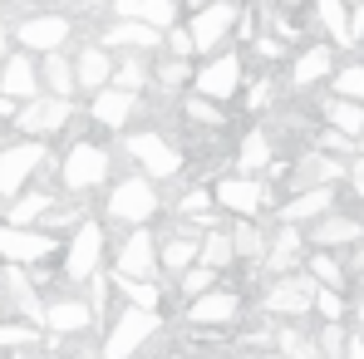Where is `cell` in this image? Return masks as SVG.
I'll return each mask as SVG.
<instances>
[{
    "label": "cell",
    "mask_w": 364,
    "mask_h": 359,
    "mask_svg": "<svg viewBox=\"0 0 364 359\" xmlns=\"http://www.w3.org/2000/svg\"><path fill=\"white\" fill-rule=\"evenodd\" d=\"M315 148H325V153H350V148H355V138H350V133H340V128H325V133L315 138Z\"/></svg>",
    "instance_id": "49"
},
{
    "label": "cell",
    "mask_w": 364,
    "mask_h": 359,
    "mask_svg": "<svg viewBox=\"0 0 364 359\" xmlns=\"http://www.w3.org/2000/svg\"><path fill=\"white\" fill-rule=\"evenodd\" d=\"M114 89H128V94H143L153 89V74H148V55H133L123 50V60H114V74H109Z\"/></svg>",
    "instance_id": "34"
},
{
    "label": "cell",
    "mask_w": 364,
    "mask_h": 359,
    "mask_svg": "<svg viewBox=\"0 0 364 359\" xmlns=\"http://www.w3.org/2000/svg\"><path fill=\"white\" fill-rule=\"evenodd\" d=\"M114 276V271H109ZM114 296L123 305H148V310H163V286L143 281V276H114Z\"/></svg>",
    "instance_id": "36"
},
{
    "label": "cell",
    "mask_w": 364,
    "mask_h": 359,
    "mask_svg": "<svg viewBox=\"0 0 364 359\" xmlns=\"http://www.w3.org/2000/svg\"><path fill=\"white\" fill-rule=\"evenodd\" d=\"M355 241H364V222L340 217L335 207H330V212H320V217H315V227H310V246H325V251H335V246H355Z\"/></svg>",
    "instance_id": "22"
},
{
    "label": "cell",
    "mask_w": 364,
    "mask_h": 359,
    "mask_svg": "<svg viewBox=\"0 0 364 359\" xmlns=\"http://www.w3.org/2000/svg\"><path fill=\"white\" fill-rule=\"evenodd\" d=\"M355 143H360V153H364V133H360V138H355Z\"/></svg>",
    "instance_id": "58"
},
{
    "label": "cell",
    "mask_w": 364,
    "mask_h": 359,
    "mask_svg": "<svg viewBox=\"0 0 364 359\" xmlns=\"http://www.w3.org/2000/svg\"><path fill=\"white\" fill-rule=\"evenodd\" d=\"M197 261L212 266V271H227V266L237 261V251H232V232H222V222L207 227V232L197 237Z\"/></svg>",
    "instance_id": "35"
},
{
    "label": "cell",
    "mask_w": 364,
    "mask_h": 359,
    "mask_svg": "<svg viewBox=\"0 0 364 359\" xmlns=\"http://www.w3.org/2000/svg\"><path fill=\"white\" fill-rule=\"evenodd\" d=\"M94 325H99V320H94V310H89L84 296H50L45 300L40 330H45L50 340H79V335H89Z\"/></svg>",
    "instance_id": "14"
},
{
    "label": "cell",
    "mask_w": 364,
    "mask_h": 359,
    "mask_svg": "<svg viewBox=\"0 0 364 359\" xmlns=\"http://www.w3.org/2000/svg\"><path fill=\"white\" fill-rule=\"evenodd\" d=\"M350 178H355V192H360V202H364V163H355V168H350Z\"/></svg>",
    "instance_id": "55"
},
{
    "label": "cell",
    "mask_w": 364,
    "mask_h": 359,
    "mask_svg": "<svg viewBox=\"0 0 364 359\" xmlns=\"http://www.w3.org/2000/svg\"><path fill=\"white\" fill-rule=\"evenodd\" d=\"M237 0H207L197 10H187V35H192V55H217L232 30H237Z\"/></svg>",
    "instance_id": "9"
},
{
    "label": "cell",
    "mask_w": 364,
    "mask_h": 359,
    "mask_svg": "<svg viewBox=\"0 0 364 359\" xmlns=\"http://www.w3.org/2000/svg\"><path fill=\"white\" fill-rule=\"evenodd\" d=\"M163 335V310L148 305H123L104 320V340H99V359H138L148 340Z\"/></svg>",
    "instance_id": "1"
},
{
    "label": "cell",
    "mask_w": 364,
    "mask_h": 359,
    "mask_svg": "<svg viewBox=\"0 0 364 359\" xmlns=\"http://www.w3.org/2000/svg\"><path fill=\"white\" fill-rule=\"evenodd\" d=\"M286 178H291V187H296V192H301V187H335L340 178H350V168H345L335 153L315 148V153H305L296 168H286Z\"/></svg>",
    "instance_id": "20"
},
{
    "label": "cell",
    "mask_w": 364,
    "mask_h": 359,
    "mask_svg": "<svg viewBox=\"0 0 364 359\" xmlns=\"http://www.w3.org/2000/svg\"><path fill=\"white\" fill-rule=\"evenodd\" d=\"M197 261V232H178V237H158V271L178 276Z\"/></svg>",
    "instance_id": "32"
},
{
    "label": "cell",
    "mask_w": 364,
    "mask_h": 359,
    "mask_svg": "<svg viewBox=\"0 0 364 359\" xmlns=\"http://www.w3.org/2000/svg\"><path fill=\"white\" fill-rule=\"evenodd\" d=\"M138 109H143V94H128V89H114V84L94 89V99H89V119L99 128H109V133H123L138 119Z\"/></svg>",
    "instance_id": "17"
},
{
    "label": "cell",
    "mask_w": 364,
    "mask_h": 359,
    "mask_svg": "<svg viewBox=\"0 0 364 359\" xmlns=\"http://www.w3.org/2000/svg\"><path fill=\"white\" fill-rule=\"evenodd\" d=\"M10 40H15L20 50H30V55H50V50H64V45L74 40V20L60 15V10H40V15H25V20L10 30Z\"/></svg>",
    "instance_id": "12"
},
{
    "label": "cell",
    "mask_w": 364,
    "mask_h": 359,
    "mask_svg": "<svg viewBox=\"0 0 364 359\" xmlns=\"http://www.w3.org/2000/svg\"><path fill=\"white\" fill-rule=\"evenodd\" d=\"M355 320H360V325H364V305H355Z\"/></svg>",
    "instance_id": "56"
},
{
    "label": "cell",
    "mask_w": 364,
    "mask_h": 359,
    "mask_svg": "<svg viewBox=\"0 0 364 359\" xmlns=\"http://www.w3.org/2000/svg\"><path fill=\"white\" fill-rule=\"evenodd\" d=\"M325 123H330V128H340V133H350V138H360V133H364V104L335 94V99L325 104Z\"/></svg>",
    "instance_id": "39"
},
{
    "label": "cell",
    "mask_w": 364,
    "mask_h": 359,
    "mask_svg": "<svg viewBox=\"0 0 364 359\" xmlns=\"http://www.w3.org/2000/svg\"><path fill=\"white\" fill-rule=\"evenodd\" d=\"M99 45H104V50L153 55V50H163V30H158V25H143V20H123V15H114V25L99 35Z\"/></svg>",
    "instance_id": "18"
},
{
    "label": "cell",
    "mask_w": 364,
    "mask_h": 359,
    "mask_svg": "<svg viewBox=\"0 0 364 359\" xmlns=\"http://www.w3.org/2000/svg\"><path fill=\"white\" fill-rule=\"evenodd\" d=\"M104 256H109V232L104 222L94 217H79L69 227V241H60V271L69 286H84L94 271H104Z\"/></svg>",
    "instance_id": "2"
},
{
    "label": "cell",
    "mask_w": 364,
    "mask_h": 359,
    "mask_svg": "<svg viewBox=\"0 0 364 359\" xmlns=\"http://www.w3.org/2000/svg\"><path fill=\"white\" fill-rule=\"evenodd\" d=\"M310 310H315L320 320H345V291L315 286V300H310Z\"/></svg>",
    "instance_id": "45"
},
{
    "label": "cell",
    "mask_w": 364,
    "mask_h": 359,
    "mask_svg": "<svg viewBox=\"0 0 364 359\" xmlns=\"http://www.w3.org/2000/svg\"><path fill=\"white\" fill-rule=\"evenodd\" d=\"M350 40H364V0L350 5Z\"/></svg>",
    "instance_id": "51"
},
{
    "label": "cell",
    "mask_w": 364,
    "mask_h": 359,
    "mask_svg": "<svg viewBox=\"0 0 364 359\" xmlns=\"http://www.w3.org/2000/svg\"><path fill=\"white\" fill-rule=\"evenodd\" d=\"M271 89H276L271 79H256L251 94H246V109H266V104H271Z\"/></svg>",
    "instance_id": "50"
},
{
    "label": "cell",
    "mask_w": 364,
    "mask_h": 359,
    "mask_svg": "<svg viewBox=\"0 0 364 359\" xmlns=\"http://www.w3.org/2000/svg\"><path fill=\"white\" fill-rule=\"evenodd\" d=\"M119 138H123V153L143 168V178H153V182L182 178L187 158H182L178 143H173V138H163L158 128H138V133H119Z\"/></svg>",
    "instance_id": "5"
},
{
    "label": "cell",
    "mask_w": 364,
    "mask_h": 359,
    "mask_svg": "<svg viewBox=\"0 0 364 359\" xmlns=\"http://www.w3.org/2000/svg\"><path fill=\"white\" fill-rule=\"evenodd\" d=\"M114 276H143V281H158V237L143 227H128V237L114 246Z\"/></svg>",
    "instance_id": "15"
},
{
    "label": "cell",
    "mask_w": 364,
    "mask_h": 359,
    "mask_svg": "<svg viewBox=\"0 0 364 359\" xmlns=\"http://www.w3.org/2000/svg\"><path fill=\"white\" fill-rule=\"evenodd\" d=\"M168 359H187V355H168Z\"/></svg>",
    "instance_id": "59"
},
{
    "label": "cell",
    "mask_w": 364,
    "mask_h": 359,
    "mask_svg": "<svg viewBox=\"0 0 364 359\" xmlns=\"http://www.w3.org/2000/svg\"><path fill=\"white\" fill-rule=\"evenodd\" d=\"M15 109H20V104H15V99H5V94H0V123H10V119H15Z\"/></svg>",
    "instance_id": "53"
},
{
    "label": "cell",
    "mask_w": 364,
    "mask_h": 359,
    "mask_svg": "<svg viewBox=\"0 0 364 359\" xmlns=\"http://www.w3.org/2000/svg\"><path fill=\"white\" fill-rule=\"evenodd\" d=\"M50 207H55V197H50L40 182H30L25 192H15V197L5 202V222H10V227H40Z\"/></svg>",
    "instance_id": "23"
},
{
    "label": "cell",
    "mask_w": 364,
    "mask_h": 359,
    "mask_svg": "<svg viewBox=\"0 0 364 359\" xmlns=\"http://www.w3.org/2000/svg\"><path fill=\"white\" fill-rule=\"evenodd\" d=\"M271 5H301V0H271Z\"/></svg>",
    "instance_id": "57"
},
{
    "label": "cell",
    "mask_w": 364,
    "mask_h": 359,
    "mask_svg": "<svg viewBox=\"0 0 364 359\" xmlns=\"http://www.w3.org/2000/svg\"><path fill=\"white\" fill-rule=\"evenodd\" d=\"M330 207H335V187H301V192H296L286 207H276V212H281V222H296V227H301V222H315V217L330 212Z\"/></svg>",
    "instance_id": "30"
},
{
    "label": "cell",
    "mask_w": 364,
    "mask_h": 359,
    "mask_svg": "<svg viewBox=\"0 0 364 359\" xmlns=\"http://www.w3.org/2000/svg\"><path fill=\"white\" fill-rule=\"evenodd\" d=\"M330 84H335V94H340V99L364 104V64H345L340 74H330Z\"/></svg>",
    "instance_id": "44"
},
{
    "label": "cell",
    "mask_w": 364,
    "mask_h": 359,
    "mask_svg": "<svg viewBox=\"0 0 364 359\" xmlns=\"http://www.w3.org/2000/svg\"><path fill=\"white\" fill-rule=\"evenodd\" d=\"M55 168H60V187L64 192L89 197V192H99L104 182L114 178V153H109L99 138H79V143H69V153H64Z\"/></svg>",
    "instance_id": "3"
},
{
    "label": "cell",
    "mask_w": 364,
    "mask_h": 359,
    "mask_svg": "<svg viewBox=\"0 0 364 359\" xmlns=\"http://www.w3.org/2000/svg\"><path fill=\"white\" fill-rule=\"evenodd\" d=\"M232 168L246 173V178H261V173L271 168V133H266V128L242 133V143H237V153H232Z\"/></svg>",
    "instance_id": "26"
},
{
    "label": "cell",
    "mask_w": 364,
    "mask_h": 359,
    "mask_svg": "<svg viewBox=\"0 0 364 359\" xmlns=\"http://www.w3.org/2000/svg\"><path fill=\"white\" fill-rule=\"evenodd\" d=\"M148 74H153V84H158L163 94H182V89L192 84V60H182V55H168V50H153V60H148Z\"/></svg>",
    "instance_id": "31"
},
{
    "label": "cell",
    "mask_w": 364,
    "mask_h": 359,
    "mask_svg": "<svg viewBox=\"0 0 364 359\" xmlns=\"http://www.w3.org/2000/svg\"><path fill=\"white\" fill-rule=\"evenodd\" d=\"M74 123V99H60V94H35V99H25L20 109H15V119L10 128L20 133V138H60L64 128Z\"/></svg>",
    "instance_id": "8"
},
{
    "label": "cell",
    "mask_w": 364,
    "mask_h": 359,
    "mask_svg": "<svg viewBox=\"0 0 364 359\" xmlns=\"http://www.w3.org/2000/svg\"><path fill=\"white\" fill-rule=\"evenodd\" d=\"M50 168H55V158H50V143L45 138H20V143H5L0 148V197L10 202L15 192H25L30 182L50 178Z\"/></svg>",
    "instance_id": "4"
},
{
    "label": "cell",
    "mask_w": 364,
    "mask_h": 359,
    "mask_svg": "<svg viewBox=\"0 0 364 359\" xmlns=\"http://www.w3.org/2000/svg\"><path fill=\"white\" fill-rule=\"evenodd\" d=\"M212 202L227 217H261L271 207V182L246 178V173H227V178H217V187H212Z\"/></svg>",
    "instance_id": "10"
},
{
    "label": "cell",
    "mask_w": 364,
    "mask_h": 359,
    "mask_svg": "<svg viewBox=\"0 0 364 359\" xmlns=\"http://www.w3.org/2000/svg\"><path fill=\"white\" fill-rule=\"evenodd\" d=\"M315 20H320V30H325L335 45H345V50L355 45V40H350V5H345V0H315Z\"/></svg>",
    "instance_id": "37"
},
{
    "label": "cell",
    "mask_w": 364,
    "mask_h": 359,
    "mask_svg": "<svg viewBox=\"0 0 364 359\" xmlns=\"http://www.w3.org/2000/svg\"><path fill=\"white\" fill-rule=\"evenodd\" d=\"M246 84V60L237 50H217V55H202V64H192V94L202 99H217V104H232Z\"/></svg>",
    "instance_id": "6"
},
{
    "label": "cell",
    "mask_w": 364,
    "mask_h": 359,
    "mask_svg": "<svg viewBox=\"0 0 364 359\" xmlns=\"http://www.w3.org/2000/svg\"><path fill=\"white\" fill-rule=\"evenodd\" d=\"M182 119L192 123V128H227V104L202 99V94H187L182 99Z\"/></svg>",
    "instance_id": "38"
},
{
    "label": "cell",
    "mask_w": 364,
    "mask_h": 359,
    "mask_svg": "<svg viewBox=\"0 0 364 359\" xmlns=\"http://www.w3.org/2000/svg\"><path fill=\"white\" fill-rule=\"evenodd\" d=\"M40 60V89L45 94H60V99H74L79 84H74V60L64 50H50V55H35Z\"/></svg>",
    "instance_id": "28"
},
{
    "label": "cell",
    "mask_w": 364,
    "mask_h": 359,
    "mask_svg": "<svg viewBox=\"0 0 364 359\" xmlns=\"http://www.w3.org/2000/svg\"><path fill=\"white\" fill-rule=\"evenodd\" d=\"M301 246H305L301 227H296V222H281V227L266 237V256H261V266H266L271 276H281V271H296V266H301Z\"/></svg>",
    "instance_id": "21"
},
{
    "label": "cell",
    "mask_w": 364,
    "mask_h": 359,
    "mask_svg": "<svg viewBox=\"0 0 364 359\" xmlns=\"http://www.w3.org/2000/svg\"><path fill=\"white\" fill-rule=\"evenodd\" d=\"M0 94H5V99H15V104H25V99L45 94V89H40V60H35L30 50L5 55V64H0Z\"/></svg>",
    "instance_id": "19"
},
{
    "label": "cell",
    "mask_w": 364,
    "mask_h": 359,
    "mask_svg": "<svg viewBox=\"0 0 364 359\" xmlns=\"http://www.w3.org/2000/svg\"><path fill=\"white\" fill-rule=\"evenodd\" d=\"M60 256V237L45 232V227H10L0 222V261H15V266H45Z\"/></svg>",
    "instance_id": "11"
},
{
    "label": "cell",
    "mask_w": 364,
    "mask_h": 359,
    "mask_svg": "<svg viewBox=\"0 0 364 359\" xmlns=\"http://www.w3.org/2000/svg\"><path fill=\"white\" fill-rule=\"evenodd\" d=\"M114 15H123V20H143V25L168 30V25H178L182 0H114Z\"/></svg>",
    "instance_id": "24"
},
{
    "label": "cell",
    "mask_w": 364,
    "mask_h": 359,
    "mask_svg": "<svg viewBox=\"0 0 364 359\" xmlns=\"http://www.w3.org/2000/svg\"><path fill=\"white\" fill-rule=\"evenodd\" d=\"M217 281H222V271H212V266H202V261H192L187 271H178V291H182L187 300L202 296V291H212Z\"/></svg>",
    "instance_id": "43"
},
{
    "label": "cell",
    "mask_w": 364,
    "mask_h": 359,
    "mask_svg": "<svg viewBox=\"0 0 364 359\" xmlns=\"http://www.w3.org/2000/svg\"><path fill=\"white\" fill-rule=\"evenodd\" d=\"M310 300H315V276L310 271H281L271 286H266V315H281V320H301L310 315Z\"/></svg>",
    "instance_id": "13"
},
{
    "label": "cell",
    "mask_w": 364,
    "mask_h": 359,
    "mask_svg": "<svg viewBox=\"0 0 364 359\" xmlns=\"http://www.w3.org/2000/svg\"><path fill=\"white\" fill-rule=\"evenodd\" d=\"M330 74H335V50L330 45H305L296 55V64H291V84L296 89H310V84H320Z\"/></svg>",
    "instance_id": "27"
},
{
    "label": "cell",
    "mask_w": 364,
    "mask_h": 359,
    "mask_svg": "<svg viewBox=\"0 0 364 359\" xmlns=\"http://www.w3.org/2000/svg\"><path fill=\"white\" fill-rule=\"evenodd\" d=\"M109 74H114V55L104 50V45H84L79 55H74V84L79 89H104L109 84Z\"/></svg>",
    "instance_id": "25"
},
{
    "label": "cell",
    "mask_w": 364,
    "mask_h": 359,
    "mask_svg": "<svg viewBox=\"0 0 364 359\" xmlns=\"http://www.w3.org/2000/svg\"><path fill=\"white\" fill-rule=\"evenodd\" d=\"M173 212H178L182 222L192 227V232H207V227H217V202H212V187H202V182H192V187L182 192Z\"/></svg>",
    "instance_id": "29"
},
{
    "label": "cell",
    "mask_w": 364,
    "mask_h": 359,
    "mask_svg": "<svg viewBox=\"0 0 364 359\" xmlns=\"http://www.w3.org/2000/svg\"><path fill=\"white\" fill-rule=\"evenodd\" d=\"M237 315H242V296L227 291L222 281H217L212 291H202V296L187 300V325H192V330H227Z\"/></svg>",
    "instance_id": "16"
},
{
    "label": "cell",
    "mask_w": 364,
    "mask_h": 359,
    "mask_svg": "<svg viewBox=\"0 0 364 359\" xmlns=\"http://www.w3.org/2000/svg\"><path fill=\"white\" fill-rule=\"evenodd\" d=\"M345 340H350V335L340 330V320H325L320 335H315V345H320V355H325V359H345Z\"/></svg>",
    "instance_id": "46"
},
{
    "label": "cell",
    "mask_w": 364,
    "mask_h": 359,
    "mask_svg": "<svg viewBox=\"0 0 364 359\" xmlns=\"http://www.w3.org/2000/svg\"><path fill=\"white\" fill-rule=\"evenodd\" d=\"M163 50H168V55H182V60H197V55H192L187 25H168V30H163Z\"/></svg>",
    "instance_id": "47"
},
{
    "label": "cell",
    "mask_w": 364,
    "mask_h": 359,
    "mask_svg": "<svg viewBox=\"0 0 364 359\" xmlns=\"http://www.w3.org/2000/svg\"><path fill=\"white\" fill-rule=\"evenodd\" d=\"M305 271L315 276V286H330V291H345V266L325 251V246H315V256L305 261Z\"/></svg>",
    "instance_id": "41"
},
{
    "label": "cell",
    "mask_w": 364,
    "mask_h": 359,
    "mask_svg": "<svg viewBox=\"0 0 364 359\" xmlns=\"http://www.w3.org/2000/svg\"><path fill=\"white\" fill-rule=\"evenodd\" d=\"M276 355H281V359H325V355H320V345H315L310 335H301L296 325L276 330Z\"/></svg>",
    "instance_id": "40"
},
{
    "label": "cell",
    "mask_w": 364,
    "mask_h": 359,
    "mask_svg": "<svg viewBox=\"0 0 364 359\" xmlns=\"http://www.w3.org/2000/svg\"><path fill=\"white\" fill-rule=\"evenodd\" d=\"M5 55H10V25L0 20V64H5Z\"/></svg>",
    "instance_id": "54"
},
{
    "label": "cell",
    "mask_w": 364,
    "mask_h": 359,
    "mask_svg": "<svg viewBox=\"0 0 364 359\" xmlns=\"http://www.w3.org/2000/svg\"><path fill=\"white\" fill-rule=\"evenodd\" d=\"M232 251H237V261L261 266V256H266V227H261V217H237V227H232Z\"/></svg>",
    "instance_id": "33"
},
{
    "label": "cell",
    "mask_w": 364,
    "mask_h": 359,
    "mask_svg": "<svg viewBox=\"0 0 364 359\" xmlns=\"http://www.w3.org/2000/svg\"><path fill=\"white\" fill-rule=\"evenodd\" d=\"M40 340H45L40 325H30V320H0V350H35Z\"/></svg>",
    "instance_id": "42"
},
{
    "label": "cell",
    "mask_w": 364,
    "mask_h": 359,
    "mask_svg": "<svg viewBox=\"0 0 364 359\" xmlns=\"http://www.w3.org/2000/svg\"><path fill=\"white\" fill-rule=\"evenodd\" d=\"M345 359H364V335H350L345 340Z\"/></svg>",
    "instance_id": "52"
},
{
    "label": "cell",
    "mask_w": 364,
    "mask_h": 359,
    "mask_svg": "<svg viewBox=\"0 0 364 359\" xmlns=\"http://www.w3.org/2000/svg\"><path fill=\"white\" fill-rule=\"evenodd\" d=\"M163 212V197H158V182L133 173V178H119L109 187V222L119 227H143Z\"/></svg>",
    "instance_id": "7"
},
{
    "label": "cell",
    "mask_w": 364,
    "mask_h": 359,
    "mask_svg": "<svg viewBox=\"0 0 364 359\" xmlns=\"http://www.w3.org/2000/svg\"><path fill=\"white\" fill-rule=\"evenodd\" d=\"M251 50H256L266 64H276L281 55H286V40H276V35H251Z\"/></svg>",
    "instance_id": "48"
}]
</instances>
